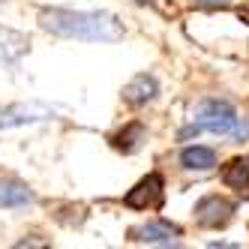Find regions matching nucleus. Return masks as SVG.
<instances>
[{
	"label": "nucleus",
	"mask_w": 249,
	"mask_h": 249,
	"mask_svg": "<svg viewBox=\"0 0 249 249\" xmlns=\"http://www.w3.org/2000/svg\"><path fill=\"white\" fill-rule=\"evenodd\" d=\"M39 27L66 39L81 42H117L123 39V24L111 12H87V9H42Z\"/></svg>",
	"instance_id": "f257e3e1"
},
{
	"label": "nucleus",
	"mask_w": 249,
	"mask_h": 249,
	"mask_svg": "<svg viewBox=\"0 0 249 249\" xmlns=\"http://www.w3.org/2000/svg\"><path fill=\"white\" fill-rule=\"evenodd\" d=\"M234 120H237L234 108L222 99H201L192 111V123H198L201 129L216 132V135H228L231 126H234Z\"/></svg>",
	"instance_id": "f03ea898"
},
{
	"label": "nucleus",
	"mask_w": 249,
	"mask_h": 249,
	"mask_svg": "<svg viewBox=\"0 0 249 249\" xmlns=\"http://www.w3.org/2000/svg\"><path fill=\"white\" fill-rule=\"evenodd\" d=\"M162 198H165V180H162V174H147V177H141V180L123 195V204L132 207V210H156V207H162Z\"/></svg>",
	"instance_id": "7ed1b4c3"
},
{
	"label": "nucleus",
	"mask_w": 249,
	"mask_h": 249,
	"mask_svg": "<svg viewBox=\"0 0 249 249\" xmlns=\"http://www.w3.org/2000/svg\"><path fill=\"white\" fill-rule=\"evenodd\" d=\"M231 216H234V204L222 195H204L195 204V222L201 228H222L231 222Z\"/></svg>",
	"instance_id": "20e7f679"
},
{
	"label": "nucleus",
	"mask_w": 249,
	"mask_h": 249,
	"mask_svg": "<svg viewBox=\"0 0 249 249\" xmlns=\"http://www.w3.org/2000/svg\"><path fill=\"white\" fill-rule=\"evenodd\" d=\"M132 243H147V246H171L180 237V228L165 222V219H153V222H144V225H135L129 231Z\"/></svg>",
	"instance_id": "39448f33"
},
{
	"label": "nucleus",
	"mask_w": 249,
	"mask_h": 249,
	"mask_svg": "<svg viewBox=\"0 0 249 249\" xmlns=\"http://www.w3.org/2000/svg\"><path fill=\"white\" fill-rule=\"evenodd\" d=\"M33 189L24 183V180H18L15 174H3L0 171V207H27V204H33Z\"/></svg>",
	"instance_id": "423d86ee"
},
{
	"label": "nucleus",
	"mask_w": 249,
	"mask_h": 249,
	"mask_svg": "<svg viewBox=\"0 0 249 249\" xmlns=\"http://www.w3.org/2000/svg\"><path fill=\"white\" fill-rule=\"evenodd\" d=\"M45 117H51V111L42 105H0V129L24 126V123H36Z\"/></svg>",
	"instance_id": "0eeeda50"
},
{
	"label": "nucleus",
	"mask_w": 249,
	"mask_h": 249,
	"mask_svg": "<svg viewBox=\"0 0 249 249\" xmlns=\"http://www.w3.org/2000/svg\"><path fill=\"white\" fill-rule=\"evenodd\" d=\"M156 93H159L156 78L147 75V72H141V75H135L126 87H123V93H120V96H123V102H126V105H132V108H141V105L153 102Z\"/></svg>",
	"instance_id": "6e6552de"
},
{
	"label": "nucleus",
	"mask_w": 249,
	"mask_h": 249,
	"mask_svg": "<svg viewBox=\"0 0 249 249\" xmlns=\"http://www.w3.org/2000/svg\"><path fill=\"white\" fill-rule=\"evenodd\" d=\"M222 183L228 189H234L237 195L249 198V156H237L222 168Z\"/></svg>",
	"instance_id": "1a4fd4ad"
},
{
	"label": "nucleus",
	"mask_w": 249,
	"mask_h": 249,
	"mask_svg": "<svg viewBox=\"0 0 249 249\" xmlns=\"http://www.w3.org/2000/svg\"><path fill=\"white\" fill-rule=\"evenodd\" d=\"M180 165H183L186 171H210L213 165H216V150H213V147H201V144L183 147Z\"/></svg>",
	"instance_id": "9d476101"
},
{
	"label": "nucleus",
	"mask_w": 249,
	"mask_h": 249,
	"mask_svg": "<svg viewBox=\"0 0 249 249\" xmlns=\"http://www.w3.org/2000/svg\"><path fill=\"white\" fill-rule=\"evenodd\" d=\"M144 138H147L144 123H129V126H123L117 135H111V144H114L117 150H123V153H135Z\"/></svg>",
	"instance_id": "9b49d317"
},
{
	"label": "nucleus",
	"mask_w": 249,
	"mask_h": 249,
	"mask_svg": "<svg viewBox=\"0 0 249 249\" xmlns=\"http://www.w3.org/2000/svg\"><path fill=\"white\" fill-rule=\"evenodd\" d=\"M27 51V39L18 36L15 30H6V27H0V60H12V57H18Z\"/></svg>",
	"instance_id": "f8f14e48"
},
{
	"label": "nucleus",
	"mask_w": 249,
	"mask_h": 249,
	"mask_svg": "<svg viewBox=\"0 0 249 249\" xmlns=\"http://www.w3.org/2000/svg\"><path fill=\"white\" fill-rule=\"evenodd\" d=\"M228 135L234 138V141H246V138H249V117H237Z\"/></svg>",
	"instance_id": "ddd939ff"
},
{
	"label": "nucleus",
	"mask_w": 249,
	"mask_h": 249,
	"mask_svg": "<svg viewBox=\"0 0 249 249\" xmlns=\"http://www.w3.org/2000/svg\"><path fill=\"white\" fill-rule=\"evenodd\" d=\"M189 3L201 6V9H225V6H231V0H189Z\"/></svg>",
	"instance_id": "4468645a"
},
{
	"label": "nucleus",
	"mask_w": 249,
	"mask_h": 249,
	"mask_svg": "<svg viewBox=\"0 0 249 249\" xmlns=\"http://www.w3.org/2000/svg\"><path fill=\"white\" fill-rule=\"evenodd\" d=\"M135 3H144L147 6V3H159V0H135Z\"/></svg>",
	"instance_id": "2eb2a0df"
}]
</instances>
